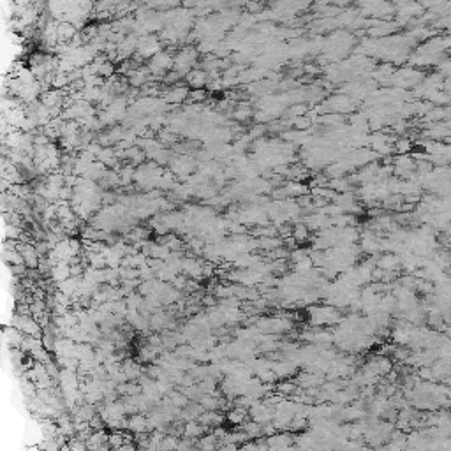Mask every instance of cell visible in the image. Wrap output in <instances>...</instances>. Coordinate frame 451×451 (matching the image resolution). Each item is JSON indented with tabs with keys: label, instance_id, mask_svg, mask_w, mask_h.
Returning a JSON list of instances; mask_svg holds the SVG:
<instances>
[{
	"label": "cell",
	"instance_id": "6da1fadb",
	"mask_svg": "<svg viewBox=\"0 0 451 451\" xmlns=\"http://www.w3.org/2000/svg\"><path fill=\"white\" fill-rule=\"evenodd\" d=\"M247 412L248 419L258 423V425H266V423H271V419H273V407L266 406L263 400H258V402L252 404L247 409Z\"/></svg>",
	"mask_w": 451,
	"mask_h": 451
},
{
	"label": "cell",
	"instance_id": "7a4b0ae2",
	"mask_svg": "<svg viewBox=\"0 0 451 451\" xmlns=\"http://www.w3.org/2000/svg\"><path fill=\"white\" fill-rule=\"evenodd\" d=\"M308 316L314 324H331L340 319V314L335 307H312L308 308Z\"/></svg>",
	"mask_w": 451,
	"mask_h": 451
},
{
	"label": "cell",
	"instance_id": "603a6c76",
	"mask_svg": "<svg viewBox=\"0 0 451 451\" xmlns=\"http://www.w3.org/2000/svg\"><path fill=\"white\" fill-rule=\"evenodd\" d=\"M275 389H277V393H280L282 397H291L298 389V386L294 381H282L280 384H275Z\"/></svg>",
	"mask_w": 451,
	"mask_h": 451
},
{
	"label": "cell",
	"instance_id": "3957f363",
	"mask_svg": "<svg viewBox=\"0 0 451 451\" xmlns=\"http://www.w3.org/2000/svg\"><path fill=\"white\" fill-rule=\"evenodd\" d=\"M14 326H16L21 333L29 335V337H34V339L43 337L41 324L37 323L32 316H16V317H14Z\"/></svg>",
	"mask_w": 451,
	"mask_h": 451
},
{
	"label": "cell",
	"instance_id": "484cf974",
	"mask_svg": "<svg viewBox=\"0 0 451 451\" xmlns=\"http://www.w3.org/2000/svg\"><path fill=\"white\" fill-rule=\"evenodd\" d=\"M393 150L399 152V154H406V152L411 150V141L406 139V137H402V139L395 141V145H393Z\"/></svg>",
	"mask_w": 451,
	"mask_h": 451
},
{
	"label": "cell",
	"instance_id": "44dd1931",
	"mask_svg": "<svg viewBox=\"0 0 451 451\" xmlns=\"http://www.w3.org/2000/svg\"><path fill=\"white\" fill-rule=\"evenodd\" d=\"M187 95H189L187 89H183V87H175V89H171L166 94V101L167 102H182Z\"/></svg>",
	"mask_w": 451,
	"mask_h": 451
},
{
	"label": "cell",
	"instance_id": "ac0fdd59",
	"mask_svg": "<svg viewBox=\"0 0 451 451\" xmlns=\"http://www.w3.org/2000/svg\"><path fill=\"white\" fill-rule=\"evenodd\" d=\"M291 238L298 243H305L308 238H311V231L305 224H296L293 226V231H291Z\"/></svg>",
	"mask_w": 451,
	"mask_h": 451
},
{
	"label": "cell",
	"instance_id": "9a60e30c",
	"mask_svg": "<svg viewBox=\"0 0 451 451\" xmlns=\"http://www.w3.org/2000/svg\"><path fill=\"white\" fill-rule=\"evenodd\" d=\"M240 430L245 434L247 441H258V439L263 437L261 434V425H258V423L250 421V419H247L245 423H243L242 427H240Z\"/></svg>",
	"mask_w": 451,
	"mask_h": 451
},
{
	"label": "cell",
	"instance_id": "ba28073f",
	"mask_svg": "<svg viewBox=\"0 0 451 451\" xmlns=\"http://www.w3.org/2000/svg\"><path fill=\"white\" fill-rule=\"evenodd\" d=\"M18 252H20L23 263H25L30 270L39 266V254H37V250L32 245H18Z\"/></svg>",
	"mask_w": 451,
	"mask_h": 451
},
{
	"label": "cell",
	"instance_id": "7402d4cb",
	"mask_svg": "<svg viewBox=\"0 0 451 451\" xmlns=\"http://www.w3.org/2000/svg\"><path fill=\"white\" fill-rule=\"evenodd\" d=\"M177 446H178V437L170 435V434H164L157 451H177Z\"/></svg>",
	"mask_w": 451,
	"mask_h": 451
},
{
	"label": "cell",
	"instance_id": "d4e9b609",
	"mask_svg": "<svg viewBox=\"0 0 451 451\" xmlns=\"http://www.w3.org/2000/svg\"><path fill=\"white\" fill-rule=\"evenodd\" d=\"M147 78H148V69H136V71H131L129 81H131V85L139 87L147 81Z\"/></svg>",
	"mask_w": 451,
	"mask_h": 451
},
{
	"label": "cell",
	"instance_id": "9c48e42d",
	"mask_svg": "<svg viewBox=\"0 0 451 451\" xmlns=\"http://www.w3.org/2000/svg\"><path fill=\"white\" fill-rule=\"evenodd\" d=\"M376 268H379L383 271H393V273H395V270L400 268V258L397 254H391V252L381 256V258L376 261Z\"/></svg>",
	"mask_w": 451,
	"mask_h": 451
},
{
	"label": "cell",
	"instance_id": "4316f807",
	"mask_svg": "<svg viewBox=\"0 0 451 451\" xmlns=\"http://www.w3.org/2000/svg\"><path fill=\"white\" fill-rule=\"evenodd\" d=\"M250 117H252V111L248 109L247 104H240L238 109L235 111V118H236V120H240V122L247 120V118H250Z\"/></svg>",
	"mask_w": 451,
	"mask_h": 451
},
{
	"label": "cell",
	"instance_id": "8fae6325",
	"mask_svg": "<svg viewBox=\"0 0 451 451\" xmlns=\"http://www.w3.org/2000/svg\"><path fill=\"white\" fill-rule=\"evenodd\" d=\"M49 273H51L53 280H55L57 284H60V282H64L66 278L71 277V265H69V263H64V261H59L57 265L51 266Z\"/></svg>",
	"mask_w": 451,
	"mask_h": 451
},
{
	"label": "cell",
	"instance_id": "8992f818",
	"mask_svg": "<svg viewBox=\"0 0 451 451\" xmlns=\"http://www.w3.org/2000/svg\"><path fill=\"white\" fill-rule=\"evenodd\" d=\"M203 434H208V429H205L203 425L196 421V419H190V421H183V432L182 437L183 439H190V441H198Z\"/></svg>",
	"mask_w": 451,
	"mask_h": 451
},
{
	"label": "cell",
	"instance_id": "cb8c5ba5",
	"mask_svg": "<svg viewBox=\"0 0 451 451\" xmlns=\"http://www.w3.org/2000/svg\"><path fill=\"white\" fill-rule=\"evenodd\" d=\"M312 268H314V265H312L311 258H303L301 261L294 263V273L296 275H308L312 271Z\"/></svg>",
	"mask_w": 451,
	"mask_h": 451
},
{
	"label": "cell",
	"instance_id": "e0dca14e",
	"mask_svg": "<svg viewBox=\"0 0 451 451\" xmlns=\"http://www.w3.org/2000/svg\"><path fill=\"white\" fill-rule=\"evenodd\" d=\"M280 190H282V194H284V196L300 198V196H303V194L307 192V187H305L303 183H300V182H289V183H286V187H284V189H280Z\"/></svg>",
	"mask_w": 451,
	"mask_h": 451
},
{
	"label": "cell",
	"instance_id": "4dcf8cb0",
	"mask_svg": "<svg viewBox=\"0 0 451 451\" xmlns=\"http://www.w3.org/2000/svg\"><path fill=\"white\" fill-rule=\"evenodd\" d=\"M115 451H136V444L134 442H125V444H122L120 448Z\"/></svg>",
	"mask_w": 451,
	"mask_h": 451
},
{
	"label": "cell",
	"instance_id": "f1b7e54d",
	"mask_svg": "<svg viewBox=\"0 0 451 451\" xmlns=\"http://www.w3.org/2000/svg\"><path fill=\"white\" fill-rule=\"evenodd\" d=\"M238 448H240V446L231 444V442H219L217 451H238Z\"/></svg>",
	"mask_w": 451,
	"mask_h": 451
},
{
	"label": "cell",
	"instance_id": "4fadbf2b",
	"mask_svg": "<svg viewBox=\"0 0 451 451\" xmlns=\"http://www.w3.org/2000/svg\"><path fill=\"white\" fill-rule=\"evenodd\" d=\"M187 83H189L192 89H203V87L208 83V74L205 71H200V69H194V71L187 72Z\"/></svg>",
	"mask_w": 451,
	"mask_h": 451
},
{
	"label": "cell",
	"instance_id": "83f0119b",
	"mask_svg": "<svg viewBox=\"0 0 451 451\" xmlns=\"http://www.w3.org/2000/svg\"><path fill=\"white\" fill-rule=\"evenodd\" d=\"M189 95H190V99H192V101H196V102H201V101H205V99H206V92L203 89L192 90Z\"/></svg>",
	"mask_w": 451,
	"mask_h": 451
},
{
	"label": "cell",
	"instance_id": "1f68e13d",
	"mask_svg": "<svg viewBox=\"0 0 451 451\" xmlns=\"http://www.w3.org/2000/svg\"><path fill=\"white\" fill-rule=\"evenodd\" d=\"M59 451H71V448H69V444H64V446H60Z\"/></svg>",
	"mask_w": 451,
	"mask_h": 451
},
{
	"label": "cell",
	"instance_id": "277c9868",
	"mask_svg": "<svg viewBox=\"0 0 451 451\" xmlns=\"http://www.w3.org/2000/svg\"><path fill=\"white\" fill-rule=\"evenodd\" d=\"M171 67H173V57L166 51L155 53L148 64V71H152L154 74H162V72L170 71Z\"/></svg>",
	"mask_w": 451,
	"mask_h": 451
},
{
	"label": "cell",
	"instance_id": "30bf717a",
	"mask_svg": "<svg viewBox=\"0 0 451 451\" xmlns=\"http://www.w3.org/2000/svg\"><path fill=\"white\" fill-rule=\"evenodd\" d=\"M127 430L132 432V434L139 435V434H147V416L143 414H131L127 418Z\"/></svg>",
	"mask_w": 451,
	"mask_h": 451
},
{
	"label": "cell",
	"instance_id": "5b68a950",
	"mask_svg": "<svg viewBox=\"0 0 451 451\" xmlns=\"http://www.w3.org/2000/svg\"><path fill=\"white\" fill-rule=\"evenodd\" d=\"M203 266L205 263L198 261L196 258H183L180 263V270L192 280L194 278H203Z\"/></svg>",
	"mask_w": 451,
	"mask_h": 451
},
{
	"label": "cell",
	"instance_id": "7c38bea8",
	"mask_svg": "<svg viewBox=\"0 0 451 451\" xmlns=\"http://www.w3.org/2000/svg\"><path fill=\"white\" fill-rule=\"evenodd\" d=\"M226 419H228L231 425L242 427L243 423H245L247 419H248V412H247V409L235 406L233 409H229V411H228V414H226Z\"/></svg>",
	"mask_w": 451,
	"mask_h": 451
},
{
	"label": "cell",
	"instance_id": "5bb4252c",
	"mask_svg": "<svg viewBox=\"0 0 451 451\" xmlns=\"http://www.w3.org/2000/svg\"><path fill=\"white\" fill-rule=\"evenodd\" d=\"M78 288H79V277H69L59 284V293H62L64 296L67 298H72L78 293Z\"/></svg>",
	"mask_w": 451,
	"mask_h": 451
},
{
	"label": "cell",
	"instance_id": "52a82bcc",
	"mask_svg": "<svg viewBox=\"0 0 451 451\" xmlns=\"http://www.w3.org/2000/svg\"><path fill=\"white\" fill-rule=\"evenodd\" d=\"M196 421L210 430V429H215V427H222L224 416L219 414V411H203Z\"/></svg>",
	"mask_w": 451,
	"mask_h": 451
},
{
	"label": "cell",
	"instance_id": "d6a6232c",
	"mask_svg": "<svg viewBox=\"0 0 451 451\" xmlns=\"http://www.w3.org/2000/svg\"><path fill=\"white\" fill-rule=\"evenodd\" d=\"M358 451H374V448H370V446H361Z\"/></svg>",
	"mask_w": 451,
	"mask_h": 451
},
{
	"label": "cell",
	"instance_id": "f546056e",
	"mask_svg": "<svg viewBox=\"0 0 451 451\" xmlns=\"http://www.w3.org/2000/svg\"><path fill=\"white\" fill-rule=\"evenodd\" d=\"M201 303L206 305V307H213L215 305V298L212 294H205V296H201Z\"/></svg>",
	"mask_w": 451,
	"mask_h": 451
},
{
	"label": "cell",
	"instance_id": "ffe728a7",
	"mask_svg": "<svg viewBox=\"0 0 451 451\" xmlns=\"http://www.w3.org/2000/svg\"><path fill=\"white\" fill-rule=\"evenodd\" d=\"M198 388H200V391L203 393V395H215V393H219V389H217V381L212 379V377H206V379L200 381Z\"/></svg>",
	"mask_w": 451,
	"mask_h": 451
},
{
	"label": "cell",
	"instance_id": "d6986e66",
	"mask_svg": "<svg viewBox=\"0 0 451 451\" xmlns=\"http://www.w3.org/2000/svg\"><path fill=\"white\" fill-rule=\"evenodd\" d=\"M166 397H167V399H166L167 402H170L173 407H177V409H183L187 404H189V399H187L182 391H171V393H167Z\"/></svg>",
	"mask_w": 451,
	"mask_h": 451
},
{
	"label": "cell",
	"instance_id": "2e32d148",
	"mask_svg": "<svg viewBox=\"0 0 451 451\" xmlns=\"http://www.w3.org/2000/svg\"><path fill=\"white\" fill-rule=\"evenodd\" d=\"M74 36H76L74 25H71V23H67V21H62V23H59V25H57V39H59V41L67 43V41H71Z\"/></svg>",
	"mask_w": 451,
	"mask_h": 451
}]
</instances>
